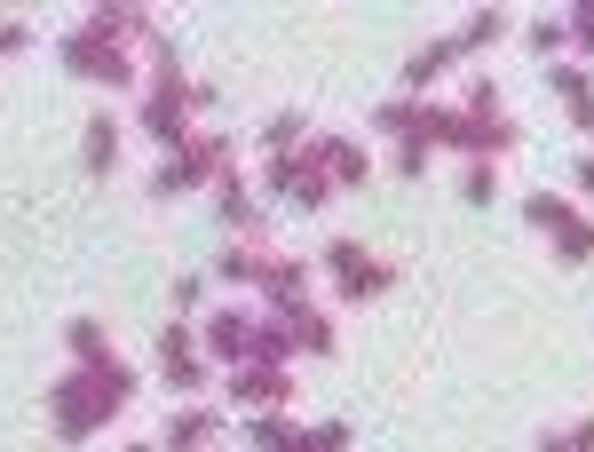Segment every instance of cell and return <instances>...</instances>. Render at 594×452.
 I'll use <instances>...</instances> for the list:
<instances>
[{
  "instance_id": "obj_1",
  "label": "cell",
  "mask_w": 594,
  "mask_h": 452,
  "mask_svg": "<svg viewBox=\"0 0 594 452\" xmlns=\"http://www.w3.org/2000/svg\"><path fill=\"white\" fill-rule=\"evenodd\" d=\"M547 80H555V96L571 104V119H579V127H594V88H587V80H579V72H563V64H555Z\"/></svg>"
},
{
  "instance_id": "obj_2",
  "label": "cell",
  "mask_w": 594,
  "mask_h": 452,
  "mask_svg": "<svg viewBox=\"0 0 594 452\" xmlns=\"http://www.w3.org/2000/svg\"><path fill=\"white\" fill-rule=\"evenodd\" d=\"M206 437H214V421H206V413H183V421H175V452L206 445Z\"/></svg>"
},
{
  "instance_id": "obj_3",
  "label": "cell",
  "mask_w": 594,
  "mask_h": 452,
  "mask_svg": "<svg viewBox=\"0 0 594 452\" xmlns=\"http://www.w3.org/2000/svg\"><path fill=\"white\" fill-rule=\"evenodd\" d=\"M594 254V223H563V262H587Z\"/></svg>"
},
{
  "instance_id": "obj_4",
  "label": "cell",
  "mask_w": 594,
  "mask_h": 452,
  "mask_svg": "<svg viewBox=\"0 0 594 452\" xmlns=\"http://www.w3.org/2000/svg\"><path fill=\"white\" fill-rule=\"evenodd\" d=\"M341 437H349V429H341V421H325V429H309L294 452H341Z\"/></svg>"
},
{
  "instance_id": "obj_5",
  "label": "cell",
  "mask_w": 594,
  "mask_h": 452,
  "mask_svg": "<svg viewBox=\"0 0 594 452\" xmlns=\"http://www.w3.org/2000/svg\"><path fill=\"white\" fill-rule=\"evenodd\" d=\"M88 167H96V175L111 167V119H96V135H88Z\"/></svg>"
},
{
  "instance_id": "obj_6",
  "label": "cell",
  "mask_w": 594,
  "mask_h": 452,
  "mask_svg": "<svg viewBox=\"0 0 594 452\" xmlns=\"http://www.w3.org/2000/svg\"><path fill=\"white\" fill-rule=\"evenodd\" d=\"M16 40H24V32H16V24H0V56H8V48H16Z\"/></svg>"
},
{
  "instance_id": "obj_7",
  "label": "cell",
  "mask_w": 594,
  "mask_h": 452,
  "mask_svg": "<svg viewBox=\"0 0 594 452\" xmlns=\"http://www.w3.org/2000/svg\"><path fill=\"white\" fill-rule=\"evenodd\" d=\"M579 191H587V199H594V159H587V167H579Z\"/></svg>"
}]
</instances>
